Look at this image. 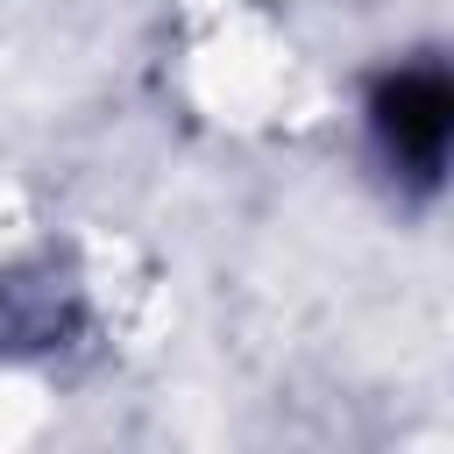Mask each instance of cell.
Returning a JSON list of instances; mask_svg holds the SVG:
<instances>
[{"mask_svg":"<svg viewBox=\"0 0 454 454\" xmlns=\"http://www.w3.org/2000/svg\"><path fill=\"white\" fill-rule=\"evenodd\" d=\"M369 121H376L383 156H390L411 184H440L447 128H454V85H447L440 64H411V71L383 78L376 99H369Z\"/></svg>","mask_w":454,"mask_h":454,"instance_id":"cell-1","label":"cell"}]
</instances>
